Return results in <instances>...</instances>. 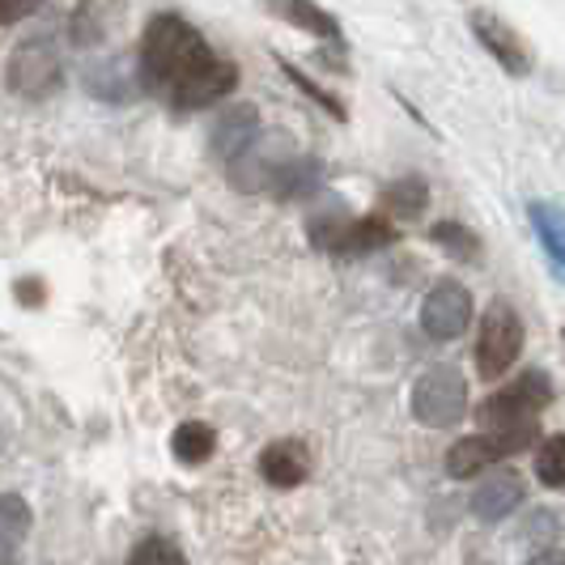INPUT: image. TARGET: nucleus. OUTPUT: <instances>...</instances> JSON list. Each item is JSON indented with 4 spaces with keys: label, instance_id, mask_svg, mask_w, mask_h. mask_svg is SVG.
Instances as JSON below:
<instances>
[{
    "label": "nucleus",
    "instance_id": "nucleus-1",
    "mask_svg": "<svg viewBox=\"0 0 565 565\" xmlns=\"http://www.w3.org/2000/svg\"><path fill=\"white\" fill-rule=\"evenodd\" d=\"M141 85L162 94L179 111H204L222 103L238 85V68L222 60L192 22L179 13H158L149 18L141 34V56H137Z\"/></svg>",
    "mask_w": 565,
    "mask_h": 565
},
{
    "label": "nucleus",
    "instance_id": "nucleus-2",
    "mask_svg": "<svg viewBox=\"0 0 565 565\" xmlns=\"http://www.w3.org/2000/svg\"><path fill=\"white\" fill-rule=\"evenodd\" d=\"M4 85L22 98H47L64 85V52H60V39L52 30H39L26 34L4 64Z\"/></svg>",
    "mask_w": 565,
    "mask_h": 565
},
{
    "label": "nucleus",
    "instance_id": "nucleus-3",
    "mask_svg": "<svg viewBox=\"0 0 565 565\" xmlns=\"http://www.w3.org/2000/svg\"><path fill=\"white\" fill-rule=\"evenodd\" d=\"M536 434H540V422L498 425V429L468 434V438H459L451 451H447V477H451V481L481 477L484 468H493V463H502L510 455H519L523 447H532Z\"/></svg>",
    "mask_w": 565,
    "mask_h": 565
},
{
    "label": "nucleus",
    "instance_id": "nucleus-4",
    "mask_svg": "<svg viewBox=\"0 0 565 565\" xmlns=\"http://www.w3.org/2000/svg\"><path fill=\"white\" fill-rule=\"evenodd\" d=\"M413 417L429 429H455L468 417V379L459 366L438 362L413 383Z\"/></svg>",
    "mask_w": 565,
    "mask_h": 565
},
{
    "label": "nucleus",
    "instance_id": "nucleus-5",
    "mask_svg": "<svg viewBox=\"0 0 565 565\" xmlns=\"http://www.w3.org/2000/svg\"><path fill=\"white\" fill-rule=\"evenodd\" d=\"M553 399V383L544 370H523L514 383H507L502 392L484 399L477 408V425L481 429H498V425H519V422H536L540 413L548 408Z\"/></svg>",
    "mask_w": 565,
    "mask_h": 565
},
{
    "label": "nucleus",
    "instance_id": "nucleus-6",
    "mask_svg": "<svg viewBox=\"0 0 565 565\" xmlns=\"http://www.w3.org/2000/svg\"><path fill=\"white\" fill-rule=\"evenodd\" d=\"M523 353V319L510 302H493L477 332V370L481 379H502Z\"/></svg>",
    "mask_w": 565,
    "mask_h": 565
},
{
    "label": "nucleus",
    "instance_id": "nucleus-7",
    "mask_svg": "<svg viewBox=\"0 0 565 565\" xmlns=\"http://www.w3.org/2000/svg\"><path fill=\"white\" fill-rule=\"evenodd\" d=\"M472 323V294L468 285L455 281V277H443L425 294L422 302V328L429 340H459Z\"/></svg>",
    "mask_w": 565,
    "mask_h": 565
},
{
    "label": "nucleus",
    "instance_id": "nucleus-8",
    "mask_svg": "<svg viewBox=\"0 0 565 565\" xmlns=\"http://www.w3.org/2000/svg\"><path fill=\"white\" fill-rule=\"evenodd\" d=\"M468 26L481 39L484 52L498 60L510 77H527V73H532V52H527V43H523V39L514 34V26H507L498 13L477 9V13H468Z\"/></svg>",
    "mask_w": 565,
    "mask_h": 565
},
{
    "label": "nucleus",
    "instance_id": "nucleus-9",
    "mask_svg": "<svg viewBox=\"0 0 565 565\" xmlns=\"http://www.w3.org/2000/svg\"><path fill=\"white\" fill-rule=\"evenodd\" d=\"M484 472H489V468H484ZM523 502H527V481H523L514 468H502V463H493V472L472 489V514H477L481 523H502V519L514 514Z\"/></svg>",
    "mask_w": 565,
    "mask_h": 565
},
{
    "label": "nucleus",
    "instance_id": "nucleus-10",
    "mask_svg": "<svg viewBox=\"0 0 565 565\" xmlns=\"http://www.w3.org/2000/svg\"><path fill=\"white\" fill-rule=\"evenodd\" d=\"M399 238L396 222L387 213H366V217H344V226L332 238V255H374L383 247H392Z\"/></svg>",
    "mask_w": 565,
    "mask_h": 565
},
{
    "label": "nucleus",
    "instance_id": "nucleus-11",
    "mask_svg": "<svg viewBox=\"0 0 565 565\" xmlns=\"http://www.w3.org/2000/svg\"><path fill=\"white\" fill-rule=\"evenodd\" d=\"M252 141H259V111H255L252 103L226 107V111L213 119V128H209V149H213L222 162L238 158Z\"/></svg>",
    "mask_w": 565,
    "mask_h": 565
},
{
    "label": "nucleus",
    "instance_id": "nucleus-12",
    "mask_svg": "<svg viewBox=\"0 0 565 565\" xmlns=\"http://www.w3.org/2000/svg\"><path fill=\"white\" fill-rule=\"evenodd\" d=\"M259 477L273 484V489H298V484L311 477V455L298 438H281V443H268L259 451Z\"/></svg>",
    "mask_w": 565,
    "mask_h": 565
},
{
    "label": "nucleus",
    "instance_id": "nucleus-13",
    "mask_svg": "<svg viewBox=\"0 0 565 565\" xmlns=\"http://www.w3.org/2000/svg\"><path fill=\"white\" fill-rule=\"evenodd\" d=\"M85 89L94 98H107V103H128L137 89H141V73L132 68L128 56H115V60H94L85 68Z\"/></svg>",
    "mask_w": 565,
    "mask_h": 565
},
{
    "label": "nucleus",
    "instance_id": "nucleus-14",
    "mask_svg": "<svg viewBox=\"0 0 565 565\" xmlns=\"http://www.w3.org/2000/svg\"><path fill=\"white\" fill-rule=\"evenodd\" d=\"M264 4H268V13H273V18H281L285 26L307 30V34H319V39H332V43H340L337 13L319 9L315 0H264Z\"/></svg>",
    "mask_w": 565,
    "mask_h": 565
},
{
    "label": "nucleus",
    "instance_id": "nucleus-15",
    "mask_svg": "<svg viewBox=\"0 0 565 565\" xmlns=\"http://www.w3.org/2000/svg\"><path fill=\"white\" fill-rule=\"evenodd\" d=\"M527 217H532V230H536L544 255L553 259V273L565 277V209L553 204V200H532Z\"/></svg>",
    "mask_w": 565,
    "mask_h": 565
},
{
    "label": "nucleus",
    "instance_id": "nucleus-16",
    "mask_svg": "<svg viewBox=\"0 0 565 565\" xmlns=\"http://www.w3.org/2000/svg\"><path fill=\"white\" fill-rule=\"evenodd\" d=\"M429 204V188L417 174H404V179H392L383 192H379V213H387L392 222H417Z\"/></svg>",
    "mask_w": 565,
    "mask_h": 565
},
{
    "label": "nucleus",
    "instance_id": "nucleus-17",
    "mask_svg": "<svg viewBox=\"0 0 565 565\" xmlns=\"http://www.w3.org/2000/svg\"><path fill=\"white\" fill-rule=\"evenodd\" d=\"M30 536V507L22 493H0V562L18 557L22 540Z\"/></svg>",
    "mask_w": 565,
    "mask_h": 565
},
{
    "label": "nucleus",
    "instance_id": "nucleus-18",
    "mask_svg": "<svg viewBox=\"0 0 565 565\" xmlns=\"http://www.w3.org/2000/svg\"><path fill=\"white\" fill-rule=\"evenodd\" d=\"M170 451H174L179 463L200 468L204 459H213V451H217V434H213V425L204 422H183L170 434Z\"/></svg>",
    "mask_w": 565,
    "mask_h": 565
},
{
    "label": "nucleus",
    "instance_id": "nucleus-19",
    "mask_svg": "<svg viewBox=\"0 0 565 565\" xmlns=\"http://www.w3.org/2000/svg\"><path fill=\"white\" fill-rule=\"evenodd\" d=\"M519 548L527 553V557H536L544 544H557L562 540V514L548 507H536L523 514V523H519Z\"/></svg>",
    "mask_w": 565,
    "mask_h": 565
},
{
    "label": "nucleus",
    "instance_id": "nucleus-20",
    "mask_svg": "<svg viewBox=\"0 0 565 565\" xmlns=\"http://www.w3.org/2000/svg\"><path fill=\"white\" fill-rule=\"evenodd\" d=\"M429 238H434V247H443L451 255L455 264H477L481 259V238L468 226H459V222H438L429 230Z\"/></svg>",
    "mask_w": 565,
    "mask_h": 565
},
{
    "label": "nucleus",
    "instance_id": "nucleus-21",
    "mask_svg": "<svg viewBox=\"0 0 565 565\" xmlns=\"http://www.w3.org/2000/svg\"><path fill=\"white\" fill-rule=\"evenodd\" d=\"M536 481L544 484V489H565V429L540 443Z\"/></svg>",
    "mask_w": 565,
    "mask_h": 565
},
{
    "label": "nucleus",
    "instance_id": "nucleus-22",
    "mask_svg": "<svg viewBox=\"0 0 565 565\" xmlns=\"http://www.w3.org/2000/svg\"><path fill=\"white\" fill-rule=\"evenodd\" d=\"M281 73H285V77H289L294 85H298V89H302V94H307L311 103H319V107H323V111L332 115V119H349V111L340 107V103L332 98V94H328V89H323V85H315L311 77L302 73V68H294V64H285V60H281Z\"/></svg>",
    "mask_w": 565,
    "mask_h": 565
},
{
    "label": "nucleus",
    "instance_id": "nucleus-23",
    "mask_svg": "<svg viewBox=\"0 0 565 565\" xmlns=\"http://www.w3.org/2000/svg\"><path fill=\"white\" fill-rule=\"evenodd\" d=\"M128 562H183V548L170 544L167 536H145L141 544L128 553Z\"/></svg>",
    "mask_w": 565,
    "mask_h": 565
},
{
    "label": "nucleus",
    "instance_id": "nucleus-24",
    "mask_svg": "<svg viewBox=\"0 0 565 565\" xmlns=\"http://www.w3.org/2000/svg\"><path fill=\"white\" fill-rule=\"evenodd\" d=\"M39 9V0H0V26H13V22H22L26 13Z\"/></svg>",
    "mask_w": 565,
    "mask_h": 565
}]
</instances>
